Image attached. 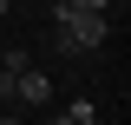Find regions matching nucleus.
I'll return each instance as SVG.
<instances>
[{
  "instance_id": "f257e3e1",
  "label": "nucleus",
  "mask_w": 131,
  "mask_h": 125,
  "mask_svg": "<svg viewBox=\"0 0 131 125\" xmlns=\"http://www.w3.org/2000/svg\"><path fill=\"white\" fill-rule=\"evenodd\" d=\"M52 40H59V53H98L105 46V13H85V7H52Z\"/></svg>"
},
{
  "instance_id": "f03ea898",
  "label": "nucleus",
  "mask_w": 131,
  "mask_h": 125,
  "mask_svg": "<svg viewBox=\"0 0 131 125\" xmlns=\"http://www.w3.org/2000/svg\"><path fill=\"white\" fill-rule=\"evenodd\" d=\"M13 92L26 99V105H46V99H52V86H46V73H33V66H20V73H13Z\"/></svg>"
},
{
  "instance_id": "7ed1b4c3",
  "label": "nucleus",
  "mask_w": 131,
  "mask_h": 125,
  "mask_svg": "<svg viewBox=\"0 0 131 125\" xmlns=\"http://www.w3.org/2000/svg\"><path fill=\"white\" fill-rule=\"evenodd\" d=\"M66 7H85V13H105L112 0H66Z\"/></svg>"
},
{
  "instance_id": "20e7f679",
  "label": "nucleus",
  "mask_w": 131,
  "mask_h": 125,
  "mask_svg": "<svg viewBox=\"0 0 131 125\" xmlns=\"http://www.w3.org/2000/svg\"><path fill=\"white\" fill-rule=\"evenodd\" d=\"M0 99H13V66H0Z\"/></svg>"
},
{
  "instance_id": "39448f33",
  "label": "nucleus",
  "mask_w": 131,
  "mask_h": 125,
  "mask_svg": "<svg viewBox=\"0 0 131 125\" xmlns=\"http://www.w3.org/2000/svg\"><path fill=\"white\" fill-rule=\"evenodd\" d=\"M0 20H7V0H0Z\"/></svg>"
},
{
  "instance_id": "423d86ee",
  "label": "nucleus",
  "mask_w": 131,
  "mask_h": 125,
  "mask_svg": "<svg viewBox=\"0 0 131 125\" xmlns=\"http://www.w3.org/2000/svg\"><path fill=\"white\" fill-rule=\"evenodd\" d=\"M52 125H72V119H52Z\"/></svg>"
},
{
  "instance_id": "0eeeda50",
  "label": "nucleus",
  "mask_w": 131,
  "mask_h": 125,
  "mask_svg": "<svg viewBox=\"0 0 131 125\" xmlns=\"http://www.w3.org/2000/svg\"><path fill=\"white\" fill-rule=\"evenodd\" d=\"M0 125H13V119H0Z\"/></svg>"
}]
</instances>
